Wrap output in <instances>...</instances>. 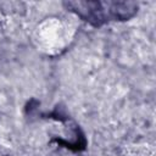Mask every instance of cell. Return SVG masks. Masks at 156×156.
I'll use <instances>...</instances> for the list:
<instances>
[{"mask_svg":"<svg viewBox=\"0 0 156 156\" xmlns=\"http://www.w3.org/2000/svg\"><path fill=\"white\" fill-rule=\"evenodd\" d=\"M63 5L93 27L128 21L139 10L138 2L134 1H66Z\"/></svg>","mask_w":156,"mask_h":156,"instance_id":"obj_1","label":"cell"}]
</instances>
